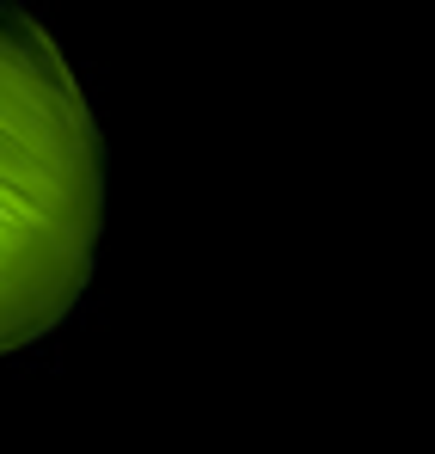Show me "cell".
<instances>
[{
	"label": "cell",
	"mask_w": 435,
	"mask_h": 454,
	"mask_svg": "<svg viewBox=\"0 0 435 454\" xmlns=\"http://www.w3.org/2000/svg\"><path fill=\"white\" fill-rule=\"evenodd\" d=\"M105 227V153L56 62L0 50V356L86 289Z\"/></svg>",
	"instance_id": "1"
}]
</instances>
